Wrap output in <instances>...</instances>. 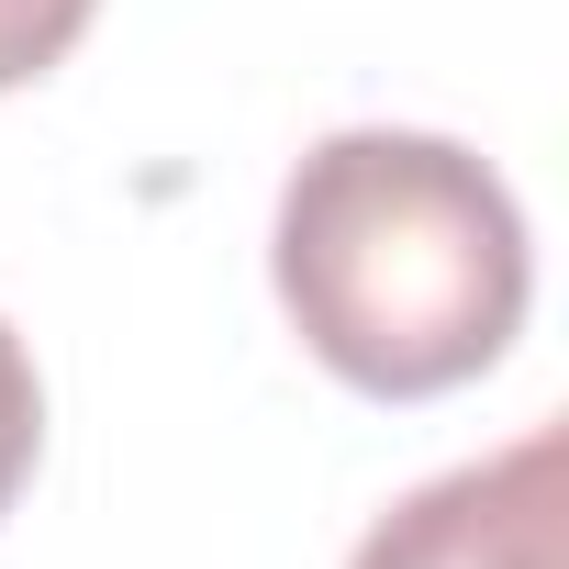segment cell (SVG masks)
<instances>
[{
  "instance_id": "cell-1",
  "label": "cell",
  "mask_w": 569,
  "mask_h": 569,
  "mask_svg": "<svg viewBox=\"0 0 569 569\" xmlns=\"http://www.w3.org/2000/svg\"><path fill=\"white\" fill-rule=\"evenodd\" d=\"M268 268L302 347L369 402H436L480 380L536 291L513 190L469 146L402 123L325 134L291 168Z\"/></svg>"
},
{
  "instance_id": "cell-2",
  "label": "cell",
  "mask_w": 569,
  "mask_h": 569,
  "mask_svg": "<svg viewBox=\"0 0 569 569\" xmlns=\"http://www.w3.org/2000/svg\"><path fill=\"white\" fill-rule=\"evenodd\" d=\"M547 536H558V436H513L425 491H402L347 569H547Z\"/></svg>"
},
{
  "instance_id": "cell-3",
  "label": "cell",
  "mask_w": 569,
  "mask_h": 569,
  "mask_svg": "<svg viewBox=\"0 0 569 569\" xmlns=\"http://www.w3.org/2000/svg\"><path fill=\"white\" fill-rule=\"evenodd\" d=\"M34 458H46V380H34V347L0 325V513L23 502Z\"/></svg>"
},
{
  "instance_id": "cell-4",
  "label": "cell",
  "mask_w": 569,
  "mask_h": 569,
  "mask_svg": "<svg viewBox=\"0 0 569 569\" xmlns=\"http://www.w3.org/2000/svg\"><path fill=\"white\" fill-rule=\"evenodd\" d=\"M90 12H101V0H0V90L46 79V68L90 34Z\"/></svg>"
}]
</instances>
